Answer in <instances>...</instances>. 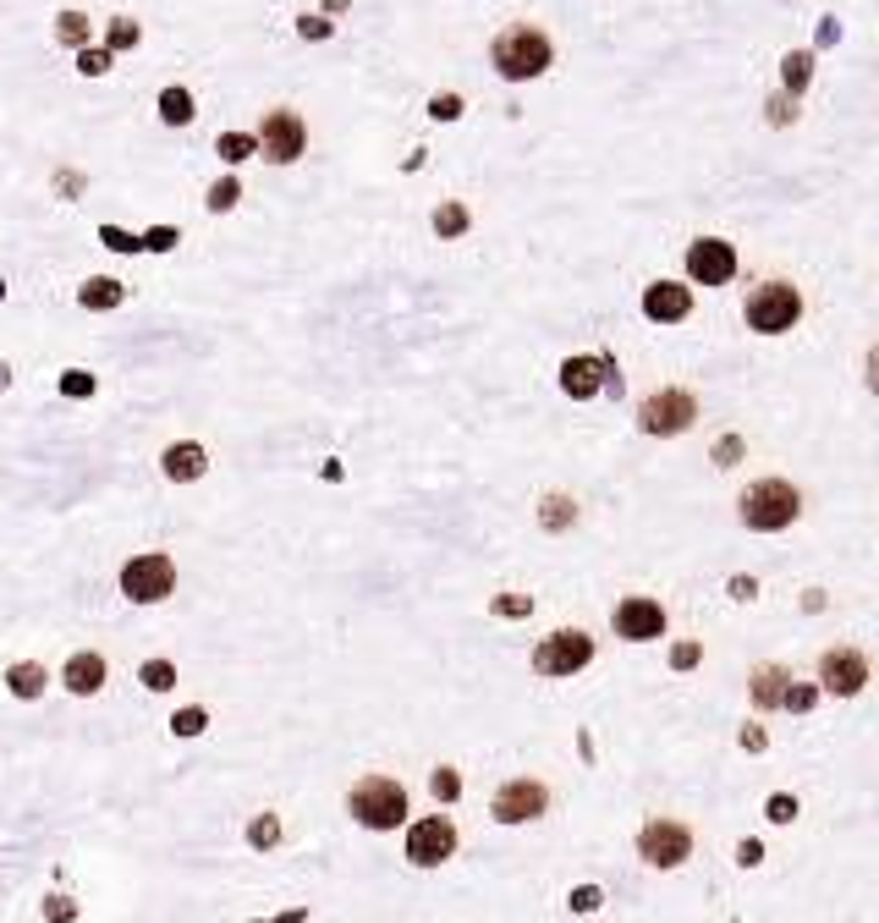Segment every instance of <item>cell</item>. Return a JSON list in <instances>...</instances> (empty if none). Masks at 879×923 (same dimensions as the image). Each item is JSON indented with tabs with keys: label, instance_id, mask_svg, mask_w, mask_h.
Here are the masks:
<instances>
[{
	"label": "cell",
	"instance_id": "cell-39",
	"mask_svg": "<svg viewBox=\"0 0 879 923\" xmlns=\"http://www.w3.org/2000/svg\"><path fill=\"white\" fill-rule=\"evenodd\" d=\"M813 704H819V687H813V682H791V687H786V704H780V709H791V715H808Z\"/></svg>",
	"mask_w": 879,
	"mask_h": 923
},
{
	"label": "cell",
	"instance_id": "cell-8",
	"mask_svg": "<svg viewBox=\"0 0 879 923\" xmlns=\"http://www.w3.org/2000/svg\"><path fill=\"white\" fill-rule=\"evenodd\" d=\"M457 824L446 819V813H429V819H418L412 830H407V863L412 868H440L446 857H457Z\"/></svg>",
	"mask_w": 879,
	"mask_h": 923
},
{
	"label": "cell",
	"instance_id": "cell-18",
	"mask_svg": "<svg viewBox=\"0 0 879 923\" xmlns=\"http://www.w3.org/2000/svg\"><path fill=\"white\" fill-rule=\"evenodd\" d=\"M127 303V281H116V275H89L83 286H78V308L83 314H111V308H122Z\"/></svg>",
	"mask_w": 879,
	"mask_h": 923
},
{
	"label": "cell",
	"instance_id": "cell-29",
	"mask_svg": "<svg viewBox=\"0 0 879 923\" xmlns=\"http://www.w3.org/2000/svg\"><path fill=\"white\" fill-rule=\"evenodd\" d=\"M237 204H242V182H237V176H220V182L204 193V209H209V215H231Z\"/></svg>",
	"mask_w": 879,
	"mask_h": 923
},
{
	"label": "cell",
	"instance_id": "cell-51",
	"mask_svg": "<svg viewBox=\"0 0 879 923\" xmlns=\"http://www.w3.org/2000/svg\"><path fill=\"white\" fill-rule=\"evenodd\" d=\"M319 479H324V485H341V479H346V468H341V462L330 456V462H324V468H319Z\"/></svg>",
	"mask_w": 879,
	"mask_h": 923
},
{
	"label": "cell",
	"instance_id": "cell-32",
	"mask_svg": "<svg viewBox=\"0 0 879 923\" xmlns=\"http://www.w3.org/2000/svg\"><path fill=\"white\" fill-rule=\"evenodd\" d=\"M39 912H45V923H78V918H83V907H78L67 890H50V896L39 901Z\"/></svg>",
	"mask_w": 879,
	"mask_h": 923
},
{
	"label": "cell",
	"instance_id": "cell-19",
	"mask_svg": "<svg viewBox=\"0 0 879 923\" xmlns=\"http://www.w3.org/2000/svg\"><path fill=\"white\" fill-rule=\"evenodd\" d=\"M600 385H605V363H600V357H567V363H561V390H567L572 401H589Z\"/></svg>",
	"mask_w": 879,
	"mask_h": 923
},
{
	"label": "cell",
	"instance_id": "cell-36",
	"mask_svg": "<svg viewBox=\"0 0 879 923\" xmlns=\"http://www.w3.org/2000/svg\"><path fill=\"white\" fill-rule=\"evenodd\" d=\"M429 791H434L440 802H457V797H463V775H457L452 764H440V770L429 775Z\"/></svg>",
	"mask_w": 879,
	"mask_h": 923
},
{
	"label": "cell",
	"instance_id": "cell-14",
	"mask_svg": "<svg viewBox=\"0 0 879 923\" xmlns=\"http://www.w3.org/2000/svg\"><path fill=\"white\" fill-rule=\"evenodd\" d=\"M819 682H824V693H835V698H857V693L868 687V660H863L857 649H830V654L819 660Z\"/></svg>",
	"mask_w": 879,
	"mask_h": 923
},
{
	"label": "cell",
	"instance_id": "cell-17",
	"mask_svg": "<svg viewBox=\"0 0 879 923\" xmlns=\"http://www.w3.org/2000/svg\"><path fill=\"white\" fill-rule=\"evenodd\" d=\"M105 676H111V665H105V654H94V649H83V654H72V660L61 665V687H67L72 698H94V693L105 687Z\"/></svg>",
	"mask_w": 879,
	"mask_h": 923
},
{
	"label": "cell",
	"instance_id": "cell-56",
	"mask_svg": "<svg viewBox=\"0 0 879 923\" xmlns=\"http://www.w3.org/2000/svg\"><path fill=\"white\" fill-rule=\"evenodd\" d=\"M324 12H346V0H324Z\"/></svg>",
	"mask_w": 879,
	"mask_h": 923
},
{
	"label": "cell",
	"instance_id": "cell-44",
	"mask_svg": "<svg viewBox=\"0 0 879 923\" xmlns=\"http://www.w3.org/2000/svg\"><path fill=\"white\" fill-rule=\"evenodd\" d=\"M764 813H769L775 824H791V819H797V797H791V791H780V797H769V808H764Z\"/></svg>",
	"mask_w": 879,
	"mask_h": 923
},
{
	"label": "cell",
	"instance_id": "cell-13",
	"mask_svg": "<svg viewBox=\"0 0 879 923\" xmlns=\"http://www.w3.org/2000/svg\"><path fill=\"white\" fill-rule=\"evenodd\" d=\"M610 627H616V638H627V643H649V638H665V611H660L654 600L632 594V600L616 605Z\"/></svg>",
	"mask_w": 879,
	"mask_h": 923
},
{
	"label": "cell",
	"instance_id": "cell-55",
	"mask_svg": "<svg viewBox=\"0 0 879 923\" xmlns=\"http://www.w3.org/2000/svg\"><path fill=\"white\" fill-rule=\"evenodd\" d=\"M12 379H18V374H12V363H7V357H0V396H7V390H12Z\"/></svg>",
	"mask_w": 879,
	"mask_h": 923
},
{
	"label": "cell",
	"instance_id": "cell-37",
	"mask_svg": "<svg viewBox=\"0 0 879 923\" xmlns=\"http://www.w3.org/2000/svg\"><path fill=\"white\" fill-rule=\"evenodd\" d=\"M100 242L111 248V253H144V237H133V231H122V226H100Z\"/></svg>",
	"mask_w": 879,
	"mask_h": 923
},
{
	"label": "cell",
	"instance_id": "cell-33",
	"mask_svg": "<svg viewBox=\"0 0 879 923\" xmlns=\"http://www.w3.org/2000/svg\"><path fill=\"white\" fill-rule=\"evenodd\" d=\"M171 731H176V737H204V731H209V709H204V704L176 709V715H171Z\"/></svg>",
	"mask_w": 879,
	"mask_h": 923
},
{
	"label": "cell",
	"instance_id": "cell-54",
	"mask_svg": "<svg viewBox=\"0 0 879 923\" xmlns=\"http://www.w3.org/2000/svg\"><path fill=\"white\" fill-rule=\"evenodd\" d=\"M868 390H874V396H879V346H874V352H868Z\"/></svg>",
	"mask_w": 879,
	"mask_h": 923
},
{
	"label": "cell",
	"instance_id": "cell-40",
	"mask_svg": "<svg viewBox=\"0 0 879 923\" xmlns=\"http://www.w3.org/2000/svg\"><path fill=\"white\" fill-rule=\"evenodd\" d=\"M709 456H715V468H737V462H742V434H720L709 445Z\"/></svg>",
	"mask_w": 879,
	"mask_h": 923
},
{
	"label": "cell",
	"instance_id": "cell-22",
	"mask_svg": "<svg viewBox=\"0 0 879 923\" xmlns=\"http://www.w3.org/2000/svg\"><path fill=\"white\" fill-rule=\"evenodd\" d=\"M155 111H160V122H165V127H193V116H198V105H193V94H187L182 83H171V89H160V100H155Z\"/></svg>",
	"mask_w": 879,
	"mask_h": 923
},
{
	"label": "cell",
	"instance_id": "cell-52",
	"mask_svg": "<svg viewBox=\"0 0 879 923\" xmlns=\"http://www.w3.org/2000/svg\"><path fill=\"white\" fill-rule=\"evenodd\" d=\"M731 594H737V600H753L758 583H753V578H731Z\"/></svg>",
	"mask_w": 879,
	"mask_h": 923
},
{
	"label": "cell",
	"instance_id": "cell-41",
	"mask_svg": "<svg viewBox=\"0 0 879 923\" xmlns=\"http://www.w3.org/2000/svg\"><path fill=\"white\" fill-rule=\"evenodd\" d=\"M297 34H302L308 45H319V39H330V34H335V23H330V18H319V12H302V18H297Z\"/></svg>",
	"mask_w": 879,
	"mask_h": 923
},
{
	"label": "cell",
	"instance_id": "cell-10",
	"mask_svg": "<svg viewBox=\"0 0 879 923\" xmlns=\"http://www.w3.org/2000/svg\"><path fill=\"white\" fill-rule=\"evenodd\" d=\"M589 660H594V638L578 633V627L550 633V638L534 649V671H545V676H578Z\"/></svg>",
	"mask_w": 879,
	"mask_h": 923
},
{
	"label": "cell",
	"instance_id": "cell-35",
	"mask_svg": "<svg viewBox=\"0 0 879 923\" xmlns=\"http://www.w3.org/2000/svg\"><path fill=\"white\" fill-rule=\"evenodd\" d=\"M116 67V50H105V45H89V50H78V72L83 78H105Z\"/></svg>",
	"mask_w": 879,
	"mask_h": 923
},
{
	"label": "cell",
	"instance_id": "cell-2",
	"mask_svg": "<svg viewBox=\"0 0 879 923\" xmlns=\"http://www.w3.org/2000/svg\"><path fill=\"white\" fill-rule=\"evenodd\" d=\"M742 523L753 528V534H780V528H791L797 523V512H802V495H797V485L791 479H753L747 490H742Z\"/></svg>",
	"mask_w": 879,
	"mask_h": 923
},
{
	"label": "cell",
	"instance_id": "cell-47",
	"mask_svg": "<svg viewBox=\"0 0 879 923\" xmlns=\"http://www.w3.org/2000/svg\"><path fill=\"white\" fill-rule=\"evenodd\" d=\"M791 116H797V100H791V94H780V100H769V122H780V127H786Z\"/></svg>",
	"mask_w": 879,
	"mask_h": 923
},
{
	"label": "cell",
	"instance_id": "cell-9",
	"mask_svg": "<svg viewBox=\"0 0 879 923\" xmlns=\"http://www.w3.org/2000/svg\"><path fill=\"white\" fill-rule=\"evenodd\" d=\"M302 149H308V127H302V116L297 111H270L264 116V127H259V155L270 160V166H292V160H302Z\"/></svg>",
	"mask_w": 879,
	"mask_h": 923
},
{
	"label": "cell",
	"instance_id": "cell-43",
	"mask_svg": "<svg viewBox=\"0 0 879 923\" xmlns=\"http://www.w3.org/2000/svg\"><path fill=\"white\" fill-rule=\"evenodd\" d=\"M495 616H517V622H523V616H534V600H528V594H501V600H495Z\"/></svg>",
	"mask_w": 879,
	"mask_h": 923
},
{
	"label": "cell",
	"instance_id": "cell-34",
	"mask_svg": "<svg viewBox=\"0 0 879 923\" xmlns=\"http://www.w3.org/2000/svg\"><path fill=\"white\" fill-rule=\"evenodd\" d=\"M468 231V209L463 204H440L434 209V237H463Z\"/></svg>",
	"mask_w": 879,
	"mask_h": 923
},
{
	"label": "cell",
	"instance_id": "cell-5",
	"mask_svg": "<svg viewBox=\"0 0 879 923\" xmlns=\"http://www.w3.org/2000/svg\"><path fill=\"white\" fill-rule=\"evenodd\" d=\"M693 423H698V401H693V390H682V385H665V390H654V396L638 401V429L654 434V440L687 434Z\"/></svg>",
	"mask_w": 879,
	"mask_h": 923
},
{
	"label": "cell",
	"instance_id": "cell-1",
	"mask_svg": "<svg viewBox=\"0 0 879 923\" xmlns=\"http://www.w3.org/2000/svg\"><path fill=\"white\" fill-rule=\"evenodd\" d=\"M490 61H495V72H501L506 83H528V78H539V72L556 61V45H550V34H539V29L517 23V29L495 34Z\"/></svg>",
	"mask_w": 879,
	"mask_h": 923
},
{
	"label": "cell",
	"instance_id": "cell-50",
	"mask_svg": "<svg viewBox=\"0 0 879 923\" xmlns=\"http://www.w3.org/2000/svg\"><path fill=\"white\" fill-rule=\"evenodd\" d=\"M742 748H747V753H764V726H747V731H742Z\"/></svg>",
	"mask_w": 879,
	"mask_h": 923
},
{
	"label": "cell",
	"instance_id": "cell-38",
	"mask_svg": "<svg viewBox=\"0 0 879 923\" xmlns=\"http://www.w3.org/2000/svg\"><path fill=\"white\" fill-rule=\"evenodd\" d=\"M176 242H182L176 226H149L144 231V253H176Z\"/></svg>",
	"mask_w": 879,
	"mask_h": 923
},
{
	"label": "cell",
	"instance_id": "cell-46",
	"mask_svg": "<svg viewBox=\"0 0 879 923\" xmlns=\"http://www.w3.org/2000/svg\"><path fill=\"white\" fill-rule=\"evenodd\" d=\"M698 660H704V649H698V643H676V649H671V671H693Z\"/></svg>",
	"mask_w": 879,
	"mask_h": 923
},
{
	"label": "cell",
	"instance_id": "cell-16",
	"mask_svg": "<svg viewBox=\"0 0 879 923\" xmlns=\"http://www.w3.org/2000/svg\"><path fill=\"white\" fill-rule=\"evenodd\" d=\"M693 314V292L682 286V281H654L649 292H643V319H654V324H682Z\"/></svg>",
	"mask_w": 879,
	"mask_h": 923
},
{
	"label": "cell",
	"instance_id": "cell-26",
	"mask_svg": "<svg viewBox=\"0 0 879 923\" xmlns=\"http://www.w3.org/2000/svg\"><path fill=\"white\" fill-rule=\"evenodd\" d=\"M56 390H61L67 401H89V396L100 390V374H94V368H83V363H72V368H61Z\"/></svg>",
	"mask_w": 879,
	"mask_h": 923
},
{
	"label": "cell",
	"instance_id": "cell-15",
	"mask_svg": "<svg viewBox=\"0 0 879 923\" xmlns=\"http://www.w3.org/2000/svg\"><path fill=\"white\" fill-rule=\"evenodd\" d=\"M160 474H165V485H198L209 474V451L198 440H171L160 451Z\"/></svg>",
	"mask_w": 879,
	"mask_h": 923
},
{
	"label": "cell",
	"instance_id": "cell-31",
	"mask_svg": "<svg viewBox=\"0 0 879 923\" xmlns=\"http://www.w3.org/2000/svg\"><path fill=\"white\" fill-rule=\"evenodd\" d=\"M138 682H144L149 693H171V687H176V665H171V660H144V665H138Z\"/></svg>",
	"mask_w": 879,
	"mask_h": 923
},
{
	"label": "cell",
	"instance_id": "cell-28",
	"mask_svg": "<svg viewBox=\"0 0 879 923\" xmlns=\"http://www.w3.org/2000/svg\"><path fill=\"white\" fill-rule=\"evenodd\" d=\"M138 45H144V29H138L133 18H111V23H105V50L127 56V50H138Z\"/></svg>",
	"mask_w": 879,
	"mask_h": 923
},
{
	"label": "cell",
	"instance_id": "cell-48",
	"mask_svg": "<svg viewBox=\"0 0 879 923\" xmlns=\"http://www.w3.org/2000/svg\"><path fill=\"white\" fill-rule=\"evenodd\" d=\"M758 857H764V846H758V841H753V835H747V841H742V846H737V863H742V868H753V863H758Z\"/></svg>",
	"mask_w": 879,
	"mask_h": 923
},
{
	"label": "cell",
	"instance_id": "cell-6",
	"mask_svg": "<svg viewBox=\"0 0 879 923\" xmlns=\"http://www.w3.org/2000/svg\"><path fill=\"white\" fill-rule=\"evenodd\" d=\"M122 594H127L133 605H160V600H171V594H176V561H171L165 550L133 556V561L122 567Z\"/></svg>",
	"mask_w": 879,
	"mask_h": 923
},
{
	"label": "cell",
	"instance_id": "cell-4",
	"mask_svg": "<svg viewBox=\"0 0 879 923\" xmlns=\"http://www.w3.org/2000/svg\"><path fill=\"white\" fill-rule=\"evenodd\" d=\"M742 319H747V330H758V335H786V330L802 319V297H797V286H786V281H764V286L747 292Z\"/></svg>",
	"mask_w": 879,
	"mask_h": 923
},
{
	"label": "cell",
	"instance_id": "cell-7",
	"mask_svg": "<svg viewBox=\"0 0 879 923\" xmlns=\"http://www.w3.org/2000/svg\"><path fill=\"white\" fill-rule=\"evenodd\" d=\"M638 857L654 868H682L693 857V830L682 819H649L638 830Z\"/></svg>",
	"mask_w": 879,
	"mask_h": 923
},
{
	"label": "cell",
	"instance_id": "cell-42",
	"mask_svg": "<svg viewBox=\"0 0 879 923\" xmlns=\"http://www.w3.org/2000/svg\"><path fill=\"white\" fill-rule=\"evenodd\" d=\"M463 111H468L463 94H434V100H429V116H434V122H457Z\"/></svg>",
	"mask_w": 879,
	"mask_h": 923
},
{
	"label": "cell",
	"instance_id": "cell-12",
	"mask_svg": "<svg viewBox=\"0 0 879 923\" xmlns=\"http://www.w3.org/2000/svg\"><path fill=\"white\" fill-rule=\"evenodd\" d=\"M737 275V248L726 242V237H698L693 248H687V281H698V286H726Z\"/></svg>",
	"mask_w": 879,
	"mask_h": 923
},
{
	"label": "cell",
	"instance_id": "cell-53",
	"mask_svg": "<svg viewBox=\"0 0 879 923\" xmlns=\"http://www.w3.org/2000/svg\"><path fill=\"white\" fill-rule=\"evenodd\" d=\"M259 923H308V907H292V912H281V918H259Z\"/></svg>",
	"mask_w": 879,
	"mask_h": 923
},
{
	"label": "cell",
	"instance_id": "cell-21",
	"mask_svg": "<svg viewBox=\"0 0 879 923\" xmlns=\"http://www.w3.org/2000/svg\"><path fill=\"white\" fill-rule=\"evenodd\" d=\"M786 687H791L786 665H753V676H747V693H753L758 709H780V704H786Z\"/></svg>",
	"mask_w": 879,
	"mask_h": 923
},
{
	"label": "cell",
	"instance_id": "cell-57",
	"mask_svg": "<svg viewBox=\"0 0 879 923\" xmlns=\"http://www.w3.org/2000/svg\"><path fill=\"white\" fill-rule=\"evenodd\" d=\"M0 303H7V281H0Z\"/></svg>",
	"mask_w": 879,
	"mask_h": 923
},
{
	"label": "cell",
	"instance_id": "cell-24",
	"mask_svg": "<svg viewBox=\"0 0 879 923\" xmlns=\"http://www.w3.org/2000/svg\"><path fill=\"white\" fill-rule=\"evenodd\" d=\"M572 523H578V501H572V495H545V501H539V528L567 534Z\"/></svg>",
	"mask_w": 879,
	"mask_h": 923
},
{
	"label": "cell",
	"instance_id": "cell-20",
	"mask_svg": "<svg viewBox=\"0 0 879 923\" xmlns=\"http://www.w3.org/2000/svg\"><path fill=\"white\" fill-rule=\"evenodd\" d=\"M45 687H50V671H45L39 660H18V665H7V693H12L18 704L45 698Z\"/></svg>",
	"mask_w": 879,
	"mask_h": 923
},
{
	"label": "cell",
	"instance_id": "cell-30",
	"mask_svg": "<svg viewBox=\"0 0 879 923\" xmlns=\"http://www.w3.org/2000/svg\"><path fill=\"white\" fill-rule=\"evenodd\" d=\"M248 846H253V852H275V846H281V813H259V819L248 824Z\"/></svg>",
	"mask_w": 879,
	"mask_h": 923
},
{
	"label": "cell",
	"instance_id": "cell-27",
	"mask_svg": "<svg viewBox=\"0 0 879 923\" xmlns=\"http://www.w3.org/2000/svg\"><path fill=\"white\" fill-rule=\"evenodd\" d=\"M215 155H220L226 166H242V160L259 155V133H220V138H215Z\"/></svg>",
	"mask_w": 879,
	"mask_h": 923
},
{
	"label": "cell",
	"instance_id": "cell-11",
	"mask_svg": "<svg viewBox=\"0 0 879 923\" xmlns=\"http://www.w3.org/2000/svg\"><path fill=\"white\" fill-rule=\"evenodd\" d=\"M550 808V786L545 780H506L495 797H490V813L501 819V824H528V819H539Z\"/></svg>",
	"mask_w": 879,
	"mask_h": 923
},
{
	"label": "cell",
	"instance_id": "cell-45",
	"mask_svg": "<svg viewBox=\"0 0 879 923\" xmlns=\"http://www.w3.org/2000/svg\"><path fill=\"white\" fill-rule=\"evenodd\" d=\"M594 907H605V890L600 885H578L572 890V912H594Z\"/></svg>",
	"mask_w": 879,
	"mask_h": 923
},
{
	"label": "cell",
	"instance_id": "cell-23",
	"mask_svg": "<svg viewBox=\"0 0 879 923\" xmlns=\"http://www.w3.org/2000/svg\"><path fill=\"white\" fill-rule=\"evenodd\" d=\"M56 45H67V50H89L94 45V23H89V12H56Z\"/></svg>",
	"mask_w": 879,
	"mask_h": 923
},
{
	"label": "cell",
	"instance_id": "cell-25",
	"mask_svg": "<svg viewBox=\"0 0 879 923\" xmlns=\"http://www.w3.org/2000/svg\"><path fill=\"white\" fill-rule=\"evenodd\" d=\"M780 83H786V94L797 100V94L813 83V50H791V56L780 61Z\"/></svg>",
	"mask_w": 879,
	"mask_h": 923
},
{
	"label": "cell",
	"instance_id": "cell-49",
	"mask_svg": "<svg viewBox=\"0 0 879 923\" xmlns=\"http://www.w3.org/2000/svg\"><path fill=\"white\" fill-rule=\"evenodd\" d=\"M56 187L72 198V193H83V176H78V171H61V176H56Z\"/></svg>",
	"mask_w": 879,
	"mask_h": 923
},
{
	"label": "cell",
	"instance_id": "cell-3",
	"mask_svg": "<svg viewBox=\"0 0 879 923\" xmlns=\"http://www.w3.org/2000/svg\"><path fill=\"white\" fill-rule=\"evenodd\" d=\"M346 813H352L363 830H396V824H407V791H401V780H390V775H363V780L346 791Z\"/></svg>",
	"mask_w": 879,
	"mask_h": 923
}]
</instances>
